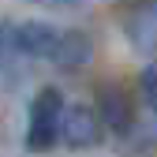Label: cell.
Wrapping results in <instances>:
<instances>
[{"label":"cell","instance_id":"1","mask_svg":"<svg viewBox=\"0 0 157 157\" xmlns=\"http://www.w3.org/2000/svg\"><path fill=\"white\" fill-rule=\"evenodd\" d=\"M60 116H64V94L56 86H41L30 101V120H26V150L45 153L60 139Z\"/></svg>","mask_w":157,"mask_h":157},{"label":"cell","instance_id":"2","mask_svg":"<svg viewBox=\"0 0 157 157\" xmlns=\"http://www.w3.org/2000/svg\"><path fill=\"white\" fill-rule=\"evenodd\" d=\"M120 26L139 52L153 56L157 52V0H127L120 8Z\"/></svg>","mask_w":157,"mask_h":157},{"label":"cell","instance_id":"3","mask_svg":"<svg viewBox=\"0 0 157 157\" xmlns=\"http://www.w3.org/2000/svg\"><path fill=\"white\" fill-rule=\"evenodd\" d=\"M105 135V124L97 109L90 105H64V116H60V139L71 146V150H94Z\"/></svg>","mask_w":157,"mask_h":157},{"label":"cell","instance_id":"4","mask_svg":"<svg viewBox=\"0 0 157 157\" xmlns=\"http://www.w3.org/2000/svg\"><path fill=\"white\" fill-rule=\"evenodd\" d=\"M97 116H101V124H105V127H112L116 135H124V139L135 131V124H139L131 97H127L120 86H112V82L97 90Z\"/></svg>","mask_w":157,"mask_h":157},{"label":"cell","instance_id":"5","mask_svg":"<svg viewBox=\"0 0 157 157\" xmlns=\"http://www.w3.org/2000/svg\"><path fill=\"white\" fill-rule=\"evenodd\" d=\"M56 34L49 23H19L15 30H11V49L15 52H23V56H34V60H49L52 56V49H56Z\"/></svg>","mask_w":157,"mask_h":157},{"label":"cell","instance_id":"6","mask_svg":"<svg viewBox=\"0 0 157 157\" xmlns=\"http://www.w3.org/2000/svg\"><path fill=\"white\" fill-rule=\"evenodd\" d=\"M90 56H94V41L82 34V30H64L60 37H56V49L49 60L56 67H64V71H78V67H86L90 64Z\"/></svg>","mask_w":157,"mask_h":157},{"label":"cell","instance_id":"7","mask_svg":"<svg viewBox=\"0 0 157 157\" xmlns=\"http://www.w3.org/2000/svg\"><path fill=\"white\" fill-rule=\"evenodd\" d=\"M131 146H139V150H157V112L150 116L146 124H135V131L127 135Z\"/></svg>","mask_w":157,"mask_h":157},{"label":"cell","instance_id":"8","mask_svg":"<svg viewBox=\"0 0 157 157\" xmlns=\"http://www.w3.org/2000/svg\"><path fill=\"white\" fill-rule=\"evenodd\" d=\"M139 94L146 97L150 105H157V60H150L139 75Z\"/></svg>","mask_w":157,"mask_h":157},{"label":"cell","instance_id":"9","mask_svg":"<svg viewBox=\"0 0 157 157\" xmlns=\"http://www.w3.org/2000/svg\"><path fill=\"white\" fill-rule=\"evenodd\" d=\"M56 4H78V0H56Z\"/></svg>","mask_w":157,"mask_h":157}]
</instances>
